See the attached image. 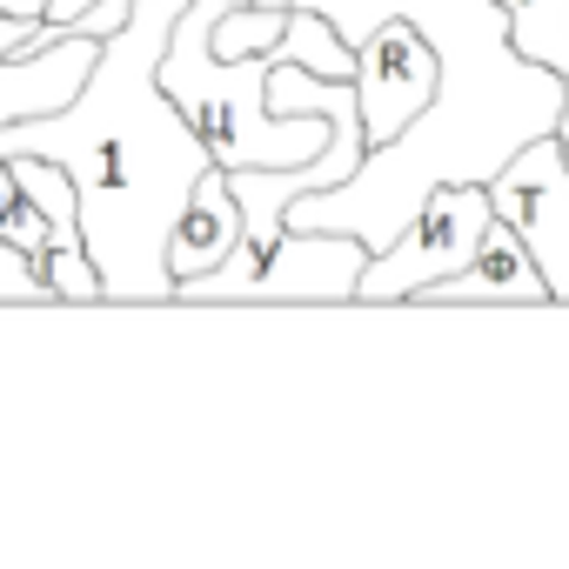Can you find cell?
Masks as SVG:
<instances>
[{"label": "cell", "instance_id": "277c9868", "mask_svg": "<svg viewBox=\"0 0 569 569\" xmlns=\"http://www.w3.org/2000/svg\"><path fill=\"white\" fill-rule=\"evenodd\" d=\"M369 248L336 228H289L268 254H228L221 268L174 289V302H356Z\"/></svg>", "mask_w": 569, "mask_h": 569}, {"label": "cell", "instance_id": "ba28073f", "mask_svg": "<svg viewBox=\"0 0 569 569\" xmlns=\"http://www.w3.org/2000/svg\"><path fill=\"white\" fill-rule=\"evenodd\" d=\"M94 61H101V34L74 21H41L14 54H0V128L68 108L94 74Z\"/></svg>", "mask_w": 569, "mask_h": 569}, {"label": "cell", "instance_id": "6da1fadb", "mask_svg": "<svg viewBox=\"0 0 569 569\" xmlns=\"http://www.w3.org/2000/svg\"><path fill=\"white\" fill-rule=\"evenodd\" d=\"M296 8H316L349 48H362L382 21H409L442 61V88L429 114L389 148H369L349 181L296 194L289 228H336L376 254L436 188L449 181L489 188V174L536 134H556L569 108V88L516 54L502 0H296Z\"/></svg>", "mask_w": 569, "mask_h": 569}, {"label": "cell", "instance_id": "5b68a950", "mask_svg": "<svg viewBox=\"0 0 569 569\" xmlns=\"http://www.w3.org/2000/svg\"><path fill=\"white\" fill-rule=\"evenodd\" d=\"M489 221H496V208H489V188H482V181H449V188H436V194L402 221V234L362 261L356 302H416L429 281L456 274V268L482 248Z\"/></svg>", "mask_w": 569, "mask_h": 569}, {"label": "cell", "instance_id": "8fae6325", "mask_svg": "<svg viewBox=\"0 0 569 569\" xmlns=\"http://www.w3.org/2000/svg\"><path fill=\"white\" fill-rule=\"evenodd\" d=\"M509 8V41L522 61L549 68L569 88V0H502Z\"/></svg>", "mask_w": 569, "mask_h": 569}, {"label": "cell", "instance_id": "8992f818", "mask_svg": "<svg viewBox=\"0 0 569 569\" xmlns=\"http://www.w3.org/2000/svg\"><path fill=\"white\" fill-rule=\"evenodd\" d=\"M489 208L529 241L549 302H569V161L556 134H536L489 174Z\"/></svg>", "mask_w": 569, "mask_h": 569}, {"label": "cell", "instance_id": "52a82bcc", "mask_svg": "<svg viewBox=\"0 0 569 569\" xmlns=\"http://www.w3.org/2000/svg\"><path fill=\"white\" fill-rule=\"evenodd\" d=\"M349 81H356V101H362L369 148H389L396 134H409L429 114V101L442 88V61H436V48L409 21H382L356 48V74Z\"/></svg>", "mask_w": 569, "mask_h": 569}, {"label": "cell", "instance_id": "9a60e30c", "mask_svg": "<svg viewBox=\"0 0 569 569\" xmlns=\"http://www.w3.org/2000/svg\"><path fill=\"white\" fill-rule=\"evenodd\" d=\"M34 28H41V21H14V14H0V54H14Z\"/></svg>", "mask_w": 569, "mask_h": 569}, {"label": "cell", "instance_id": "9c48e42d", "mask_svg": "<svg viewBox=\"0 0 569 569\" xmlns=\"http://www.w3.org/2000/svg\"><path fill=\"white\" fill-rule=\"evenodd\" d=\"M416 302H549V281H542L529 241L496 214L489 234H482V248H476L456 274L429 281Z\"/></svg>", "mask_w": 569, "mask_h": 569}, {"label": "cell", "instance_id": "3957f363", "mask_svg": "<svg viewBox=\"0 0 569 569\" xmlns=\"http://www.w3.org/2000/svg\"><path fill=\"white\" fill-rule=\"evenodd\" d=\"M221 8L228 0H188L161 54V88L181 101L214 168H296L336 148L342 134H362V114H274L268 74L281 54H214Z\"/></svg>", "mask_w": 569, "mask_h": 569}, {"label": "cell", "instance_id": "4fadbf2b", "mask_svg": "<svg viewBox=\"0 0 569 569\" xmlns=\"http://www.w3.org/2000/svg\"><path fill=\"white\" fill-rule=\"evenodd\" d=\"M128 8H134V0H94V8H88L74 28H88V34H114V28L128 21Z\"/></svg>", "mask_w": 569, "mask_h": 569}, {"label": "cell", "instance_id": "30bf717a", "mask_svg": "<svg viewBox=\"0 0 569 569\" xmlns=\"http://www.w3.org/2000/svg\"><path fill=\"white\" fill-rule=\"evenodd\" d=\"M234 241H241V201H234V188H228V168H208V174L194 181V194H188L174 234H168L174 289H181V281H194V274H208V268H221V261L234 254Z\"/></svg>", "mask_w": 569, "mask_h": 569}, {"label": "cell", "instance_id": "5bb4252c", "mask_svg": "<svg viewBox=\"0 0 569 569\" xmlns=\"http://www.w3.org/2000/svg\"><path fill=\"white\" fill-rule=\"evenodd\" d=\"M0 14H14V21H54V0H0Z\"/></svg>", "mask_w": 569, "mask_h": 569}, {"label": "cell", "instance_id": "e0dca14e", "mask_svg": "<svg viewBox=\"0 0 569 569\" xmlns=\"http://www.w3.org/2000/svg\"><path fill=\"white\" fill-rule=\"evenodd\" d=\"M556 141H562V161H569V108H562V121H556Z\"/></svg>", "mask_w": 569, "mask_h": 569}, {"label": "cell", "instance_id": "ac0fdd59", "mask_svg": "<svg viewBox=\"0 0 569 569\" xmlns=\"http://www.w3.org/2000/svg\"><path fill=\"white\" fill-rule=\"evenodd\" d=\"M254 8H296V0H254Z\"/></svg>", "mask_w": 569, "mask_h": 569}, {"label": "cell", "instance_id": "7c38bea8", "mask_svg": "<svg viewBox=\"0 0 569 569\" xmlns=\"http://www.w3.org/2000/svg\"><path fill=\"white\" fill-rule=\"evenodd\" d=\"M0 234H8L28 261H41L48 248H54V221H48V208L21 188V174H14V161L0 154ZM41 274V268H34Z\"/></svg>", "mask_w": 569, "mask_h": 569}, {"label": "cell", "instance_id": "7a4b0ae2", "mask_svg": "<svg viewBox=\"0 0 569 569\" xmlns=\"http://www.w3.org/2000/svg\"><path fill=\"white\" fill-rule=\"evenodd\" d=\"M188 0H134L101 34V61L54 114L0 128V154H48L81 188V234L108 302H174L168 234L214 168L208 141L161 88V54Z\"/></svg>", "mask_w": 569, "mask_h": 569}, {"label": "cell", "instance_id": "2e32d148", "mask_svg": "<svg viewBox=\"0 0 569 569\" xmlns=\"http://www.w3.org/2000/svg\"><path fill=\"white\" fill-rule=\"evenodd\" d=\"M94 8V0H54V21H81Z\"/></svg>", "mask_w": 569, "mask_h": 569}]
</instances>
